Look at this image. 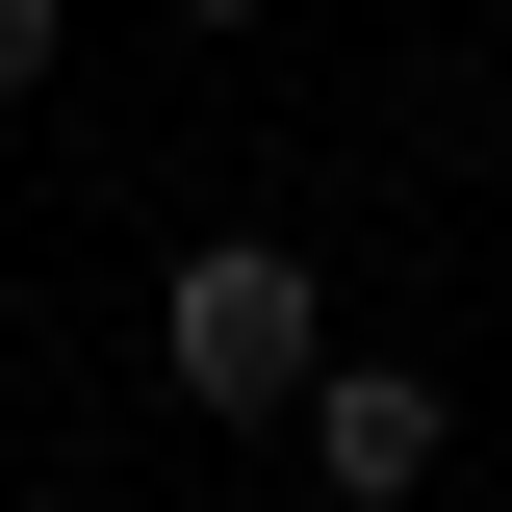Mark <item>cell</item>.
<instances>
[{"label": "cell", "mask_w": 512, "mask_h": 512, "mask_svg": "<svg viewBox=\"0 0 512 512\" xmlns=\"http://www.w3.org/2000/svg\"><path fill=\"white\" fill-rule=\"evenodd\" d=\"M154 26H205V52H231V26H282V0H154Z\"/></svg>", "instance_id": "obj_4"}, {"label": "cell", "mask_w": 512, "mask_h": 512, "mask_svg": "<svg viewBox=\"0 0 512 512\" xmlns=\"http://www.w3.org/2000/svg\"><path fill=\"white\" fill-rule=\"evenodd\" d=\"M282 461H308L333 512H410V487L461 461V384H436V359H384V333H333V359L282 384Z\"/></svg>", "instance_id": "obj_2"}, {"label": "cell", "mask_w": 512, "mask_h": 512, "mask_svg": "<svg viewBox=\"0 0 512 512\" xmlns=\"http://www.w3.org/2000/svg\"><path fill=\"white\" fill-rule=\"evenodd\" d=\"M333 359V256H282V231H205L180 282H154V384H180L205 436H282V384Z\"/></svg>", "instance_id": "obj_1"}, {"label": "cell", "mask_w": 512, "mask_h": 512, "mask_svg": "<svg viewBox=\"0 0 512 512\" xmlns=\"http://www.w3.org/2000/svg\"><path fill=\"white\" fill-rule=\"evenodd\" d=\"M52 52H77V0H0V103H52Z\"/></svg>", "instance_id": "obj_3"}]
</instances>
